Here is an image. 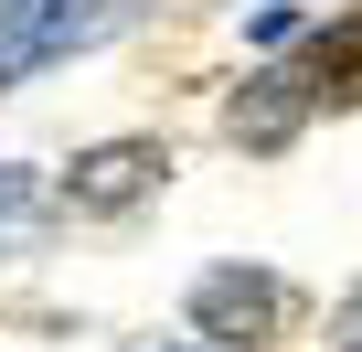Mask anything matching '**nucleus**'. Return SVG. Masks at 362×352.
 Masks as SVG:
<instances>
[{
	"instance_id": "nucleus-4",
	"label": "nucleus",
	"mask_w": 362,
	"mask_h": 352,
	"mask_svg": "<svg viewBox=\"0 0 362 352\" xmlns=\"http://www.w3.org/2000/svg\"><path fill=\"white\" fill-rule=\"evenodd\" d=\"M309 118V86H298V64H256L245 86H235V107H224V128L245 139V149H288V128Z\"/></svg>"
},
{
	"instance_id": "nucleus-2",
	"label": "nucleus",
	"mask_w": 362,
	"mask_h": 352,
	"mask_svg": "<svg viewBox=\"0 0 362 352\" xmlns=\"http://www.w3.org/2000/svg\"><path fill=\"white\" fill-rule=\"evenodd\" d=\"M107 22H117V0H11V11H0V86H22V75L86 54Z\"/></svg>"
},
{
	"instance_id": "nucleus-6",
	"label": "nucleus",
	"mask_w": 362,
	"mask_h": 352,
	"mask_svg": "<svg viewBox=\"0 0 362 352\" xmlns=\"http://www.w3.org/2000/svg\"><path fill=\"white\" fill-rule=\"evenodd\" d=\"M43 235V171L33 160H0V256H22Z\"/></svg>"
},
{
	"instance_id": "nucleus-9",
	"label": "nucleus",
	"mask_w": 362,
	"mask_h": 352,
	"mask_svg": "<svg viewBox=\"0 0 362 352\" xmlns=\"http://www.w3.org/2000/svg\"><path fill=\"white\" fill-rule=\"evenodd\" d=\"M0 11H11V0H0Z\"/></svg>"
},
{
	"instance_id": "nucleus-1",
	"label": "nucleus",
	"mask_w": 362,
	"mask_h": 352,
	"mask_svg": "<svg viewBox=\"0 0 362 352\" xmlns=\"http://www.w3.org/2000/svg\"><path fill=\"white\" fill-rule=\"evenodd\" d=\"M288 320H298V288L267 278V267H214V278L192 288V331L224 341V352H256V341H277Z\"/></svg>"
},
{
	"instance_id": "nucleus-5",
	"label": "nucleus",
	"mask_w": 362,
	"mask_h": 352,
	"mask_svg": "<svg viewBox=\"0 0 362 352\" xmlns=\"http://www.w3.org/2000/svg\"><path fill=\"white\" fill-rule=\"evenodd\" d=\"M298 86H309V107H362V11H341V22L309 43Z\"/></svg>"
},
{
	"instance_id": "nucleus-8",
	"label": "nucleus",
	"mask_w": 362,
	"mask_h": 352,
	"mask_svg": "<svg viewBox=\"0 0 362 352\" xmlns=\"http://www.w3.org/2000/svg\"><path fill=\"white\" fill-rule=\"evenodd\" d=\"M170 352H192V341H170Z\"/></svg>"
},
{
	"instance_id": "nucleus-7",
	"label": "nucleus",
	"mask_w": 362,
	"mask_h": 352,
	"mask_svg": "<svg viewBox=\"0 0 362 352\" xmlns=\"http://www.w3.org/2000/svg\"><path fill=\"white\" fill-rule=\"evenodd\" d=\"M330 352H362V288L341 299V320H330Z\"/></svg>"
},
{
	"instance_id": "nucleus-3",
	"label": "nucleus",
	"mask_w": 362,
	"mask_h": 352,
	"mask_svg": "<svg viewBox=\"0 0 362 352\" xmlns=\"http://www.w3.org/2000/svg\"><path fill=\"white\" fill-rule=\"evenodd\" d=\"M170 182V149L160 139H96V149H75V171H64V203L75 214H128V203H149Z\"/></svg>"
}]
</instances>
